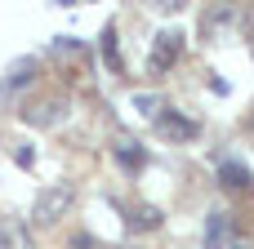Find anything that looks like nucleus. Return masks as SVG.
Here are the masks:
<instances>
[{"label":"nucleus","instance_id":"0eeeda50","mask_svg":"<svg viewBox=\"0 0 254 249\" xmlns=\"http://www.w3.org/2000/svg\"><path fill=\"white\" fill-rule=\"evenodd\" d=\"M179 53V36H161V49H152V71H165Z\"/></svg>","mask_w":254,"mask_h":249},{"label":"nucleus","instance_id":"f257e3e1","mask_svg":"<svg viewBox=\"0 0 254 249\" xmlns=\"http://www.w3.org/2000/svg\"><path fill=\"white\" fill-rule=\"evenodd\" d=\"M76 205V187L71 183H49L40 196H36V205H31V218L36 223H45V227H54L58 218H67V209Z\"/></svg>","mask_w":254,"mask_h":249},{"label":"nucleus","instance_id":"f8f14e48","mask_svg":"<svg viewBox=\"0 0 254 249\" xmlns=\"http://www.w3.org/2000/svg\"><path fill=\"white\" fill-rule=\"evenodd\" d=\"M228 249H254V245H250V241H232Z\"/></svg>","mask_w":254,"mask_h":249},{"label":"nucleus","instance_id":"6e6552de","mask_svg":"<svg viewBox=\"0 0 254 249\" xmlns=\"http://www.w3.org/2000/svg\"><path fill=\"white\" fill-rule=\"evenodd\" d=\"M223 187L241 192V187H250V174H246L241 165H223Z\"/></svg>","mask_w":254,"mask_h":249},{"label":"nucleus","instance_id":"20e7f679","mask_svg":"<svg viewBox=\"0 0 254 249\" xmlns=\"http://www.w3.org/2000/svg\"><path fill=\"white\" fill-rule=\"evenodd\" d=\"M228 245H232L228 214H210V223H205V249H228Z\"/></svg>","mask_w":254,"mask_h":249},{"label":"nucleus","instance_id":"f03ea898","mask_svg":"<svg viewBox=\"0 0 254 249\" xmlns=\"http://www.w3.org/2000/svg\"><path fill=\"white\" fill-rule=\"evenodd\" d=\"M241 22V9L237 4H214V9H205V18H201V36L205 40H219L223 31H232Z\"/></svg>","mask_w":254,"mask_h":249},{"label":"nucleus","instance_id":"39448f33","mask_svg":"<svg viewBox=\"0 0 254 249\" xmlns=\"http://www.w3.org/2000/svg\"><path fill=\"white\" fill-rule=\"evenodd\" d=\"M129 214H134V218H129L134 232H156V227H161V209H156V205H129Z\"/></svg>","mask_w":254,"mask_h":249},{"label":"nucleus","instance_id":"423d86ee","mask_svg":"<svg viewBox=\"0 0 254 249\" xmlns=\"http://www.w3.org/2000/svg\"><path fill=\"white\" fill-rule=\"evenodd\" d=\"M161 129H165L170 138H192V134H196V120H183V116H174V111H161Z\"/></svg>","mask_w":254,"mask_h":249},{"label":"nucleus","instance_id":"ddd939ff","mask_svg":"<svg viewBox=\"0 0 254 249\" xmlns=\"http://www.w3.org/2000/svg\"><path fill=\"white\" fill-rule=\"evenodd\" d=\"M112 249H129V245H112Z\"/></svg>","mask_w":254,"mask_h":249},{"label":"nucleus","instance_id":"9b49d317","mask_svg":"<svg viewBox=\"0 0 254 249\" xmlns=\"http://www.w3.org/2000/svg\"><path fill=\"white\" fill-rule=\"evenodd\" d=\"M67 249H98V241H94V236H85V232H76V236H71V245Z\"/></svg>","mask_w":254,"mask_h":249},{"label":"nucleus","instance_id":"9d476101","mask_svg":"<svg viewBox=\"0 0 254 249\" xmlns=\"http://www.w3.org/2000/svg\"><path fill=\"white\" fill-rule=\"evenodd\" d=\"M237 27L246 31V40H254V0L246 4V9H241V22H237Z\"/></svg>","mask_w":254,"mask_h":249},{"label":"nucleus","instance_id":"7ed1b4c3","mask_svg":"<svg viewBox=\"0 0 254 249\" xmlns=\"http://www.w3.org/2000/svg\"><path fill=\"white\" fill-rule=\"evenodd\" d=\"M0 249H36V236L22 218H0Z\"/></svg>","mask_w":254,"mask_h":249},{"label":"nucleus","instance_id":"1a4fd4ad","mask_svg":"<svg viewBox=\"0 0 254 249\" xmlns=\"http://www.w3.org/2000/svg\"><path fill=\"white\" fill-rule=\"evenodd\" d=\"M152 13H161V18H174V13H183L188 9V0H143Z\"/></svg>","mask_w":254,"mask_h":249}]
</instances>
